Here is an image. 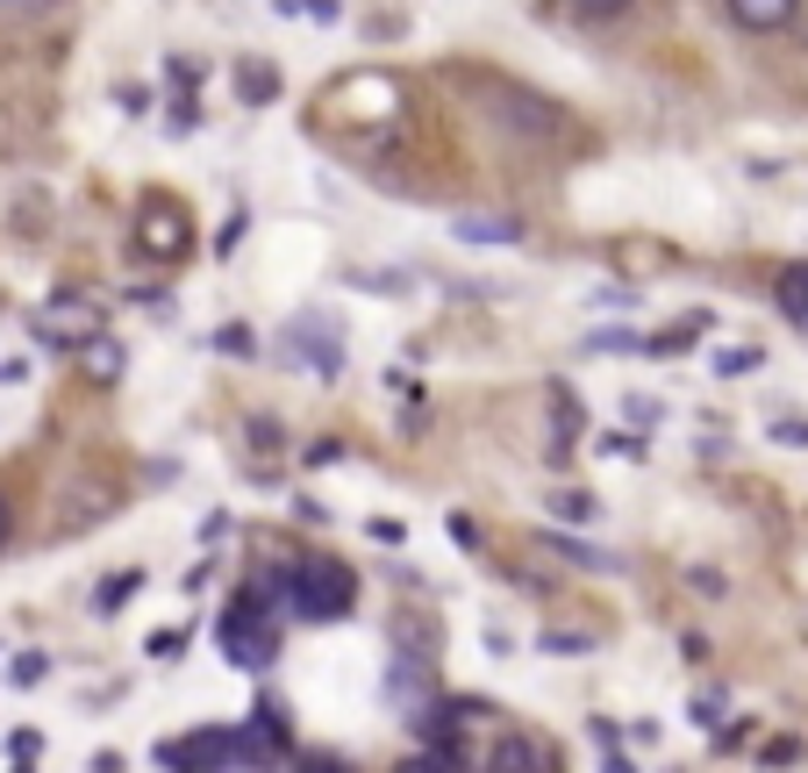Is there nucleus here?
Instances as JSON below:
<instances>
[{"label": "nucleus", "instance_id": "obj_25", "mask_svg": "<svg viewBox=\"0 0 808 773\" xmlns=\"http://www.w3.org/2000/svg\"><path fill=\"white\" fill-rule=\"evenodd\" d=\"M179 651H187V630H158L150 638V659H179Z\"/></svg>", "mask_w": 808, "mask_h": 773}, {"label": "nucleus", "instance_id": "obj_22", "mask_svg": "<svg viewBox=\"0 0 808 773\" xmlns=\"http://www.w3.org/2000/svg\"><path fill=\"white\" fill-rule=\"evenodd\" d=\"M694 723H709V731L723 723V688H701L694 694Z\"/></svg>", "mask_w": 808, "mask_h": 773}, {"label": "nucleus", "instance_id": "obj_20", "mask_svg": "<svg viewBox=\"0 0 808 773\" xmlns=\"http://www.w3.org/2000/svg\"><path fill=\"white\" fill-rule=\"evenodd\" d=\"M251 451H258V459H265V451H286L280 422H265V416H258V422H251Z\"/></svg>", "mask_w": 808, "mask_h": 773}, {"label": "nucleus", "instance_id": "obj_11", "mask_svg": "<svg viewBox=\"0 0 808 773\" xmlns=\"http://www.w3.org/2000/svg\"><path fill=\"white\" fill-rule=\"evenodd\" d=\"M552 430H558V451H566L573 437H587V416H579V401L566 387H552Z\"/></svg>", "mask_w": 808, "mask_h": 773}, {"label": "nucleus", "instance_id": "obj_6", "mask_svg": "<svg viewBox=\"0 0 808 773\" xmlns=\"http://www.w3.org/2000/svg\"><path fill=\"white\" fill-rule=\"evenodd\" d=\"M136 244H144L150 258H179V251H187V216L165 208V201H150L144 216H136Z\"/></svg>", "mask_w": 808, "mask_h": 773}, {"label": "nucleus", "instance_id": "obj_4", "mask_svg": "<svg viewBox=\"0 0 808 773\" xmlns=\"http://www.w3.org/2000/svg\"><path fill=\"white\" fill-rule=\"evenodd\" d=\"M36 337H43V344H57V352H72V344L101 337V309H94L86 294H57L51 309L36 315Z\"/></svg>", "mask_w": 808, "mask_h": 773}, {"label": "nucleus", "instance_id": "obj_8", "mask_svg": "<svg viewBox=\"0 0 808 773\" xmlns=\"http://www.w3.org/2000/svg\"><path fill=\"white\" fill-rule=\"evenodd\" d=\"M795 8H801V0H730V14H737L744 29H780Z\"/></svg>", "mask_w": 808, "mask_h": 773}, {"label": "nucleus", "instance_id": "obj_23", "mask_svg": "<svg viewBox=\"0 0 808 773\" xmlns=\"http://www.w3.org/2000/svg\"><path fill=\"white\" fill-rule=\"evenodd\" d=\"M773 445H808V416H780L773 422Z\"/></svg>", "mask_w": 808, "mask_h": 773}, {"label": "nucleus", "instance_id": "obj_28", "mask_svg": "<svg viewBox=\"0 0 808 773\" xmlns=\"http://www.w3.org/2000/svg\"><path fill=\"white\" fill-rule=\"evenodd\" d=\"M0 537H8V502H0Z\"/></svg>", "mask_w": 808, "mask_h": 773}, {"label": "nucleus", "instance_id": "obj_24", "mask_svg": "<svg viewBox=\"0 0 808 773\" xmlns=\"http://www.w3.org/2000/svg\"><path fill=\"white\" fill-rule=\"evenodd\" d=\"M601 451H608V459H644V437H630V430H622V437H601Z\"/></svg>", "mask_w": 808, "mask_h": 773}, {"label": "nucleus", "instance_id": "obj_3", "mask_svg": "<svg viewBox=\"0 0 808 773\" xmlns=\"http://www.w3.org/2000/svg\"><path fill=\"white\" fill-rule=\"evenodd\" d=\"M494 123L515 136V144H558L566 136V115L552 108V101L523 94V86H508V94H494Z\"/></svg>", "mask_w": 808, "mask_h": 773}, {"label": "nucleus", "instance_id": "obj_16", "mask_svg": "<svg viewBox=\"0 0 808 773\" xmlns=\"http://www.w3.org/2000/svg\"><path fill=\"white\" fill-rule=\"evenodd\" d=\"M43 673H51V659H43V651H22V659L8 666V680H14V688H36Z\"/></svg>", "mask_w": 808, "mask_h": 773}, {"label": "nucleus", "instance_id": "obj_21", "mask_svg": "<svg viewBox=\"0 0 808 773\" xmlns=\"http://www.w3.org/2000/svg\"><path fill=\"white\" fill-rule=\"evenodd\" d=\"M715 373H723V380H737V373H758V352H752V344H744V352H723V358H715Z\"/></svg>", "mask_w": 808, "mask_h": 773}, {"label": "nucleus", "instance_id": "obj_17", "mask_svg": "<svg viewBox=\"0 0 808 773\" xmlns=\"http://www.w3.org/2000/svg\"><path fill=\"white\" fill-rule=\"evenodd\" d=\"M552 509L566 515V523H587V515H594V494H587V488H566V494H552Z\"/></svg>", "mask_w": 808, "mask_h": 773}, {"label": "nucleus", "instance_id": "obj_9", "mask_svg": "<svg viewBox=\"0 0 808 773\" xmlns=\"http://www.w3.org/2000/svg\"><path fill=\"white\" fill-rule=\"evenodd\" d=\"M486 766H494V773H544V766H552V752H537V745H523V738H508V745H501Z\"/></svg>", "mask_w": 808, "mask_h": 773}, {"label": "nucleus", "instance_id": "obj_1", "mask_svg": "<svg viewBox=\"0 0 808 773\" xmlns=\"http://www.w3.org/2000/svg\"><path fill=\"white\" fill-rule=\"evenodd\" d=\"M216 645H222V659H230V666H243V673H265V666L280 659V630H272V609H265L258 587H243L230 609H222Z\"/></svg>", "mask_w": 808, "mask_h": 773}, {"label": "nucleus", "instance_id": "obj_10", "mask_svg": "<svg viewBox=\"0 0 808 773\" xmlns=\"http://www.w3.org/2000/svg\"><path fill=\"white\" fill-rule=\"evenodd\" d=\"M773 294H780V309H787V315H795V323L808 330V258L780 272V286H773Z\"/></svg>", "mask_w": 808, "mask_h": 773}, {"label": "nucleus", "instance_id": "obj_19", "mask_svg": "<svg viewBox=\"0 0 808 773\" xmlns=\"http://www.w3.org/2000/svg\"><path fill=\"white\" fill-rule=\"evenodd\" d=\"M566 8L579 14V22H608V14H622L630 0H566Z\"/></svg>", "mask_w": 808, "mask_h": 773}, {"label": "nucleus", "instance_id": "obj_18", "mask_svg": "<svg viewBox=\"0 0 808 773\" xmlns=\"http://www.w3.org/2000/svg\"><path fill=\"white\" fill-rule=\"evenodd\" d=\"M594 352H637V344H644V337H637V330H594Z\"/></svg>", "mask_w": 808, "mask_h": 773}, {"label": "nucleus", "instance_id": "obj_7", "mask_svg": "<svg viewBox=\"0 0 808 773\" xmlns=\"http://www.w3.org/2000/svg\"><path fill=\"white\" fill-rule=\"evenodd\" d=\"M459 237H465V244H515L523 222H515V216H459Z\"/></svg>", "mask_w": 808, "mask_h": 773}, {"label": "nucleus", "instance_id": "obj_12", "mask_svg": "<svg viewBox=\"0 0 808 773\" xmlns=\"http://www.w3.org/2000/svg\"><path fill=\"white\" fill-rule=\"evenodd\" d=\"M544 552L573 558V566H587V573H616V558H608V552H594V544H579V537H544Z\"/></svg>", "mask_w": 808, "mask_h": 773}, {"label": "nucleus", "instance_id": "obj_14", "mask_svg": "<svg viewBox=\"0 0 808 773\" xmlns=\"http://www.w3.org/2000/svg\"><path fill=\"white\" fill-rule=\"evenodd\" d=\"M237 86H243V101H251V108H265V101L280 94V80H272V65H258V58H251V65H237Z\"/></svg>", "mask_w": 808, "mask_h": 773}, {"label": "nucleus", "instance_id": "obj_13", "mask_svg": "<svg viewBox=\"0 0 808 773\" xmlns=\"http://www.w3.org/2000/svg\"><path fill=\"white\" fill-rule=\"evenodd\" d=\"M80 352H86V373H94V380H115V373L129 366V358H122V344H108V337H86Z\"/></svg>", "mask_w": 808, "mask_h": 773}, {"label": "nucleus", "instance_id": "obj_5", "mask_svg": "<svg viewBox=\"0 0 808 773\" xmlns=\"http://www.w3.org/2000/svg\"><path fill=\"white\" fill-rule=\"evenodd\" d=\"M286 352H294L301 366H315L323 380H329V373H344V337L329 330V315H301L294 337H286Z\"/></svg>", "mask_w": 808, "mask_h": 773}, {"label": "nucleus", "instance_id": "obj_27", "mask_svg": "<svg viewBox=\"0 0 808 773\" xmlns=\"http://www.w3.org/2000/svg\"><path fill=\"white\" fill-rule=\"evenodd\" d=\"M216 344H222V352H237V358H243V352H251V330H216Z\"/></svg>", "mask_w": 808, "mask_h": 773}, {"label": "nucleus", "instance_id": "obj_2", "mask_svg": "<svg viewBox=\"0 0 808 773\" xmlns=\"http://www.w3.org/2000/svg\"><path fill=\"white\" fill-rule=\"evenodd\" d=\"M280 595L308 624H337V616H350V573L337 558H301L294 573H280Z\"/></svg>", "mask_w": 808, "mask_h": 773}, {"label": "nucleus", "instance_id": "obj_15", "mask_svg": "<svg viewBox=\"0 0 808 773\" xmlns=\"http://www.w3.org/2000/svg\"><path fill=\"white\" fill-rule=\"evenodd\" d=\"M136 587H144V573H115V581H101V587H94V609H101V616H115L122 602L136 595Z\"/></svg>", "mask_w": 808, "mask_h": 773}, {"label": "nucleus", "instance_id": "obj_26", "mask_svg": "<svg viewBox=\"0 0 808 773\" xmlns=\"http://www.w3.org/2000/svg\"><path fill=\"white\" fill-rule=\"evenodd\" d=\"M8 760H14V766L36 760V731H14V738H8Z\"/></svg>", "mask_w": 808, "mask_h": 773}]
</instances>
